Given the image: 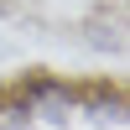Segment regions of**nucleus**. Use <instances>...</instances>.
Listing matches in <instances>:
<instances>
[{"label":"nucleus","instance_id":"20e7f679","mask_svg":"<svg viewBox=\"0 0 130 130\" xmlns=\"http://www.w3.org/2000/svg\"><path fill=\"white\" fill-rule=\"evenodd\" d=\"M0 130H37V120H31V109L21 104L16 89H0Z\"/></svg>","mask_w":130,"mask_h":130},{"label":"nucleus","instance_id":"f257e3e1","mask_svg":"<svg viewBox=\"0 0 130 130\" xmlns=\"http://www.w3.org/2000/svg\"><path fill=\"white\" fill-rule=\"evenodd\" d=\"M21 104L31 109V120H47V125H68L73 115H78V89L62 78H52V73H26V78L16 83Z\"/></svg>","mask_w":130,"mask_h":130},{"label":"nucleus","instance_id":"f03ea898","mask_svg":"<svg viewBox=\"0 0 130 130\" xmlns=\"http://www.w3.org/2000/svg\"><path fill=\"white\" fill-rule=\"evenodd\" d=\"M83 42L109 52V57H120L125 52V16H120V5H104L94 16H83Z\"/></svg>","mask_w":130,"mask_h":130},{"label":"nucleus","instance_id":"7ed1b4c3","mask_svg":"<svg viewBox=\"0 0 130 130\" xmlns=\"http://www.w3.org/2000/svg\"><path fill=\"white\" fill-rule=\"evenodd\" d=\"M78 109L94 115L99 125H125L130 104H125V89H115V83H89V89H78Z\"/></svg>","mask_w":130,"mask_h":130}]
</instances>
